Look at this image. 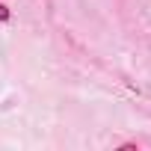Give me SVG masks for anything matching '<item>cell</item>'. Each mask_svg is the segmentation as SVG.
<instances>
[{"label":"cell","mask_w":151,"mask_h":151,"mask_svg":"<svg viewBox=\"0 0 151 151\" xmlns=\"http://www.w3.org/2000/svg\"><path fill=\"white\" fill-rule=\"evenodd\" d=\"M9 18H12L9 6H6V3H0V21H9Z\"/></svg>","instance_id":"6da1fadb"}]
</instances>
